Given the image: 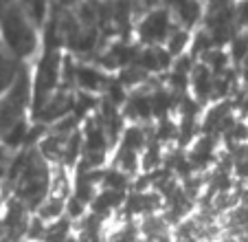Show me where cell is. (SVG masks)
Wrapping results in <instances>:
<instances>
[{
  "mask_svg": "<svg viewBox=\"0 0 248 242\" xmlns=\"http://www.w3.org/2000/svg\"><path fill=\"white\" fill-rule=\"evenodd\" d=\"M0 31L7 49L16 57H29L38 49V27L27 18L20 5H7L0 11Z\"/></svg>",
  "mask_w": 248,
  "mask_h": 242,
  "instance_id": "1",
  "label": "cell"
},
{
  "mask_svg": "<svg viewBox=\"0 0 248 242\" xmlns=\"http://www.w3.org/2000/svg\"><path fill=\"white\" fill-rule=\"evenodd\" d=\"M176 27L178 24L173 20L171 9L167 5H158L156 9H152L150 14H145L134 24V35L139 40V44H143V47H147V44H165Z\"/></svg>",
  "mask_w": 248,
  "mask_h": 242,
  "instance_id": "2",
  "label": "cell"
},
{
  "mask_svg": "<svg viewBox=\"0 0 248 242\" xmlns=\"http://www.w3.org/2000/svg\"><path fill=\"white\" fill-rule=\"evenodd\" d=\"M167 7L171 9L176 24L187 31H196L202 27L204 20V2L202 0H167Z\"/></svg>",
  "mask_w": 248,
  "mask_h": 242,
  "instance_id": "3",
  "label": "cell"
},
{
  "mask_svg": "<svg viewBox=\"0 0 248 242\" xmlns=\"http://www.w3.org/2000/svg\"><path fill=\"white\" fill-rule=\"evenodd\" d=\"M231 170L237 183L248 187V143L233 145L231 152Z\"/></svg>",
  "mask_w": 248,
  "mask_h": 242,
  "instance_id": "4",
  "label": "cell"
},
{
  "mask_svg": "<svg viewBox=\"0 0 248 242\" xmlns=\"http://www.w3.org/2000/svg\"><path fill=\"white\" fill-rule=\"evenodd\" d=\"M235 22L237 31H248V0H235Z\"/></svg>",
  "mask_w": 248,
  "mask_h": 242,
  "instance_id": "5",
  "label": "cell"
},
{
  "mask_svg": "<svg viewBox=\"0 0 248 242\" xmlns=\"http://www.w3.org/2000/svg\"><path fill=\"white\" fill-rule=\"evenodd\" d=\"M103 2H110V0H103Z\"/></svg>",
  "mask_w": 248,
  "mask_h": 242,
  "instance_id": "6",
  "label": "cell"
}]
</instances>
